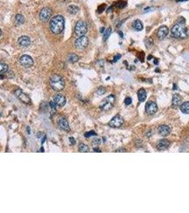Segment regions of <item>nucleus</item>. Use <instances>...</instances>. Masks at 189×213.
I'll list each match as a JSON object with an SVG mask.
<instances>
[{
	"label": "nucleus",
	"mask_w": 189,
	"mask_h": 213,
	"mask_svg": "<svg viewBox=\"0 0 189 213\" xmlns=\"http://www.w3.org/2000/svg\"><path fill=\"white\" fill-rule=\"evenodd\" d=\"M58 124L60 128L62 130H63V131L65 132H70V127H69V124L68 122V121H67L65 117H63V116H62L59 119V122H58Z\"/></svg>",
	"instance_id": "ddd939ff"
},
{
	"label": "nucleus",
	"mask_w": 189,
	"mask_h": 213,
	"mask_svg": "<svg viewBox=\"0 0 189 213\" xmlns=\"http://www.w3.org/2000/svg\"><path fill=\"white\" fill-rule=\"evenodd\" d=\"M147 98V93L145 91L144 89H140V90L138 91V99H139V102H144L145 101Z\"/></svg>",
	"instance_id": "aec40b11"
},
{
	"label": "nucleus",
	"mask_w": 189,
	"mask_h": 213,
	"mask_svg": "<svg viewBox=\"0 0 189 213\" xmlns=\"http://www.w3.org/2000/svg\"><path fill=\"white\" fill-rule=\"evenodd\" d=\"M20 63L25 68H31L34 65V60L28 55H24L20 58Z\"/></svg>",
	"instance_id": "1a4fd4ad"
},
{
	"label": "nucleus",
	"mask_w": 189,
	"mask_h": 213,
	"mask_svg": "<svg viewBox=\"0 0 189 213\" xmlns=\"http://www.w3.org/2000/svg\"><path fill=\"white\" fill-rule=\"evenodd\" d=\"M94 152H101V151L99 149V148H94Z\"/></svg>",
	"instance_id": "c9c22d12"
},
{
	"label": "nucleus",
	"mask_w": 189,
	"mask_h": 213,
	"mask_svg": "<svg viewBox=\"0 0 189 213\" xmlns=\"http://www.w3.org/2000/svg\"><path fill=\"white\" fill-rule=\"evenodd\" d=\"M145 109L147 114H155L158 110V107L155 102L149 101L146 104L145 106Z\"/></svg>",
	"instance_id": "9b49d317"
},
{
	"label": "nucleus",
	"mask_w": 189,
	"mask_h": 213,
	"mask_svg": "<svg viewBox=\"0 0 189 213\" xmlns=\"http://www.w3.org/2000/svg\"><path fill=\"white\" fill-rule=\"evenodd\" d=\"M132 27L134 28V29H135V30L137 31H140L143 29V24H142L141 21L139 20V19H137L133 22Z\"/></svg>",
	"instance_id": "6ab92c4d"
},
{
	"label": "nucleus",
	"mask_w": 189,
	"mask_h": 213,
	"mask_svg": "<svg viewBox=\"0 0 189 213\" xmlns=\"http://www.w3.org/2000/svg\"><path fill=\"white\" fill-rule=\"evenodd\" d=\"M169 34V29L167 26H161L157 31V36L160 40H162L166 38V36Z\"/></svg>",
	"instance_id": "4468645a"
},
{
	"label": "nucleus",
	"mask_w": 189,
	"mask_h": 213,
	"mask_svg": "<svg viewBox=\"0 0 189 213\" xmlns=\"http://www.w3.org/2000/svg\"><path fill=\"white\" fill-rule=\"evenodd\" d=\"M49 104H50V107H51L52 109H56V107H57L58 105L56 104V102H55L54 101H50Z\"/></svg>",
	"instance_id": "2f4dec72"
},
{
	"label": "nucleus",
	"mask_w": 189,
	"mask_h": 213,
	"mask_svg": "<svg viewBox=\"0 0 189 213\" xmlns=\"http://www.w3.org/2000/svg\"><path fill=\"white\" fill-rule=\"evenodd\" d=\"M181 102L182 98L181 97V95H179V94H175L174 97H173L172 106L174 107H177L181 105Z\"/></svg>",
	"instance_id": "a211bd4d"
},
{
	"label": "nucleus",
	"mask_w": 189,
	"mask_h": 213,
	"mask_svg": "<svg viewBox=\"0 0 189 213\" xmlns=\"http://www.w3.org/2000/svg\"><path fill=\"white\" fill-rule=\"evenodd\" d=\"M87 31V25L83 21H79L75 26V34L78 37L85 36Z\"/></svg>",
	"instance_id": "39448f33"
},
{
	"label": "nucleus",
	"mask_w": 189,
	"mask_h": 213,
	"mask_svg": "<svg viewBox=\"0 0 189 213\" xmlns=\"http://www.w3.org/2000/svg\"><path fill=\"white\" fill-rule=\"evenodd\" d=\"M188 1V0H176L177 2H186Z\"/></svg>",
	"instance_id": "58836bf2"
},
{
	"label": "nucleus",
	"mask_w": 189,
	"mask_h": 213,
	"mask_svg": "<svg viewBox=\"0 0 189 213\" xmlns=\"http://www.w3.org/2000/svg\"><path fill=\"white\" fill-rule=\"evenodd\" d=\"M104 31H105V28H104V27H103V28H101V29H100V32H101V33H103V32H104Z\"/></svg>",
	"instance_id": "4c0bfd02"
},
{
	"label": "nucleus",
	"mask_w": 189,
	"mask_h": 213,
	"mask_svg": "<svg viewBox=\"0 0 189 213\" xmlns=\"http://www.w3.org/2000/svg\"><path fill=\"white\" fill-rule=\"evenodd\" d=\"M105 92H106L105 88H103V87H100V88H98V91H97V93H98V95H103V94L105 93Z\"/></svg>",
	"instance_id": "c756f323"
},
{
	"label": "nucleus",
	"mask_w": 189,
	"mask_h": 213,
	"mask_svg": "<svg viewBox=\"0 0 189 213\" xmlns=\"http://www.w3.org/2000/svg\"><path fill=\"white\" fill-rule=\"evenodd\" d=\"M52 16V10L48 7H44L41 10L39 14L40 19L43 22H47L50 19V17Z\"/></svg>",
	"instance_id": "0eeeda50"
},
{
	"label": "nucleus",
	"mask_w": 189,
	"mask_h": 213,
	"mask_svg": "<svg viewBox=\"0 0 189 213\" xmlns=\"http://www.w3.org/2000/svg\"><path fill=\"white\" fill-rule=\"evenodd\" d=\"M70 141L71 142V144H75V139H73V137H70Z\"/></svg>",
	"instance_id": "f704fd0d"
},
{
	"label": "nucleus",
	"mask_w": 189,
	"mask_h": 213,
	"mask_svg": "<svg viewBox=\"0 0 189 213\" xmlns=\"http://www.w3.org/2000/svg\"><path fill=\"white\" fill-rule=\"evenodd\" d=\"M100 142H101L100 139H95L93 140V144H96V145H99V144H100Z\"/></svg>",
	"instance_id": "473e14b6"
},
{
	"label": "nucleus",
	"mask_w": 189,
	"mask_h": 213,
	"mask_svg": "<svg viewBox=\"0 0 189 213\" xmlns=\"http://www.w3.org/2000/svg\"><path fill=\"white\" fill-rule=\"evenodd\" d=\"M115 102V97L114 95H109L103 100L100 105V108L103 111H108L112 108Z\"/></svg>",
	"instance_id": "20e7f679"
},
{
	"label": "nucleus",
	"mask_w": 189,
	"mask_h": 213,
	"mask_svg": "<svg viewBox=\"0 0 189 213\" xmlns=\"http://www.w3.org/2000/svg\"><path fill=\"white\" fill-rule=\"evenodd\" d=\"M111 32H112L111 28L107 29V30L105 31V32L104 33V36H103V39H104V41H106L108 38L110 37V34H111Z\"/></svg>",
	"instance_id": "bb28decb"
},
{
	"label": "nucleus",
	"mask_w": 189,
	"mask_h": 213,
	"mask_svg": "<svg viewBox=\"0 0 189 213\" xmlns=\"http://www.w3.org/2000/svg\"><path fill=\"white\" fill-rule=\"evenodd\" d=\"M170 145V142L169 140L166 139H161V140L158 142L157 145H156V148H157L158 150L163 151L167 149V148H169V146Z\"/></svg>",
	"instance_id": "dca6fc26"
},
{
	"label": "nucleus",
	"mask_w": 189,
	"mask_h": 213,
	"mask_svg": "<svg viewBox=\"0 0 189 213\" xmlns=\"http://www.w3.org/2000/svg\"><path fill=\"white\" fill-rule=\"evenodd\" d=\"M126 151L124 149H119V150H117L116 152H125Z\"/></svg>",
	"instance_id": "e433bc0d"
},
{
	"label": "nucleus",
	"mask_w": 189,
	"mask_h": 213,
	"mask_svg": "<svg viewBox=\"0 0 189 213\" xmlns=\"http://www.w3.org/2000/svg\"><path fill=\"white\" fill-rule=\"evenodd\" d=\"M79 152L81 153H87L89 152V148L87 145H85L83 144H80L79 145Z\"/></svg>",
	"instance_id": "a878e982"
},
{
	"label": "nucleus",
	"mask_w": 189,
	"mask_h": 213,
	"mask_svg": "<svg viewBox=\"0 0 189 213\" xmlns=\"http://www.w3.org/2000/svg\"><path fill=\"white\" fill-rule=\"evenodd\" d=\"M68 60L70 63H74L79 60V57L75 53H70L68 56Z\"/></svg>",
	"instance_id": "4be33fe9"
},
{
	"label": "nucleus",
	"mask_w": 189,
	"mask_h": 213,
	"mask_svg": "<svg viewBox=\"0 0 189 213\" xmlns=\"http://www.w3.org/2000/svg\"><path fill=\"white\" fill-rule=\"evenodd\" d=\"M96 135H97V134L94 131H90V132H88L85 133V136L87 137V138H89V137L96 136Z\"/></svg>",
	"instance_id": "c85d7f7f"
},
{
	"label": "nucleus",
	"mask_w": 189,
	"mask_h": 213,
	"mask_svg": "<svg viewBox=\"0 0 189 213\" xmlns=\"http://www.w3.org/2000/svg\"><path fill=\"white\" fill-rule=\"evenodd\" d=\"M65 26V20L63 16L57 15L52 17L49 23L50 31L54 34H59L63 31Z\"/></svg>",
	"instance_id": "f257e3e1"
},
{
	"label": "nucleus",
	"mask_w": 189,
	"mask_h": 213,
	"mask_svg": "<svg viewBox=\"0 0 189 213\" xmlns=\"http://www.w3.org/2000/svg\"><path fill=\"white\" fill-rule=\"evenodd\" d=\"M24 22V17L22 14H17L16 16V23L17 25H22Z\"/></svg>",
	"instance_id": "393cba45"
},
{
	"label": "nucleus",
	"mask_w": 189,
	"mask_h": 213,
	"mask_svg": "<svg viewBox=\"0 0 189 213\" xmlns=\"http://www.w3.org/2000/svg\"><path fill=\"white\" fill-rule=\"evenodd\" d=\"M68 11L71 14H76L79 11V7L75 5H70L68 7Z\"/></svg>",
	"instance_id": "5701e85b"
},
{
	"label": "nucleus",
	"mask_w": 189,
	"mask_h": 213,
	"mask_svg": "<svg viewBox=\"0 0 189 213\" xmlns=\"http://www.w3.org/2000/svg\"><path fill=\"white\" fill-rule=\"evenodd\" d=\"M181 110L184 114H189V102H183L181 105Z\"/></svg>",
	"instance_id": "412c9836"
},
{
	"label": "nucleus",
	"mask_w": 189,
	"mask_h": 213,
	"mask_svg": "<svg viewBox=\"0 0 189 213\" xmlns=\"http://www.w3.org/2000/svg\"><path fill=\"white\" fill-rule=\"evenodd\" d=\"M171 32V36L173 37L179 38V39H184L187 38L188 36V29L185 26V24L177 23L172 27Z\"/></svg>",
	"instance_id": "f03ea898"
},
{
	"label": "nucleus",
	"mask_w": 189,
	"mask_h": 213,
	"mask_svg": "<svg viewBox=\"0 0 189 213\" xmlns=\"http://www.w3.org/2000/svg\"><path fill=\"white\" fill-rule=\"evenodd\" d=\"M89 43L88 38L86 36H80L75 41V46L78 50H83L85 48H87V45Z\"/></svg>",
	"instance_id": "423d86ee"
},
{
	"label": "nucleus",
	"mask_w": 189,
	"mask_h": 213,
	"mask_svg": "<svg viewBox=\"0 0 189 213\" xmlns=\"http://www.w3.org/2000/svg\"><path fill=\"white\" fill-rule=\"evenodd\" d=\"M18 43H19V45L22 47H28L31 43V39L29 36H23L18 39Z\"/></svg>",
	"instance_id": "f3484780"
},
{
	"label": "nucleus",
	"mask_w": 189,
	"mask_h": 213,
	"mask_svg": "<svg viewBox=\"0 0 189 213\" xmlns=\"http://www.w3.org/2000/svg\"><path fill=\"white\" fill-rule=\"evenodd\" d=\"M50 87L55 91L60 92L63 90L64 87H65V81H64L63 77L60 76L59 75L54 74L50 77Z\"/></svg>",
	"instance_id": "7ed1b4c3"
},
{
	"label": "nucleus",
	"mask_w": 189,
	"mask_h": 213,
	"mask_svg": "<svg viewBox=\"0 0 189 213\" xmlns=\"http://www.w3.org/2000/svg\"><path fill=\"white\" fill-rule=\"evenodd\" d=\"M124 124V120L120 115H116L110 121L109 126L112 128H119Z\"/></svg>",
	"instance_id": "6e6552de"
},
{
	"label": "nucleus",
	"mask_w": 189,
	"mask_h": 213,
	"mask_svg": "<svg viewBox=\"0 0 189 213\" xmlns=\"http://www.w3.org/2000/svg\"><path fill=\"white\" fill-rule=\"evenodd\" d=\"M15 95L19 98L21 101L23 102L25 104H31V100L26 94H25L24 92L21 90H17L15 91Z\"/></svg>",
	"instance_id": "9d476101"
},
{
	"label": "nucleus",
	"mask_w": 189,
	"mask_h": 213,
	"mask_svg": "<svg viewBox=\"0 0 189 213\" xmlns=\"http://www.w3.org/2000/svg\"><path fill=\"white\" fill-rule=\"evenodd\" d=\"M127 2L125 1H123V0H119L116 3V6L118 8H124V6H126Z\"/></svg>",
	"instance_id": "cd10ccee"
},
{
	"label": "nucleus",
	"mask_w": 189,
	"mask_h": 213,
	"mask_svg": "<svg viewBox=\"0 0 189 213\" xmlns=\"http://www.w3.org/2000/svg\"><path fill=\"white\" fill-rule=\"evenodd\" d=\"M54 101L59 107H63L66 105V98L64 95L61 94H57L54 97Z\"/></svg>",
	"instance_id": "f8f14e48"
},
{
	"label": "nucleus",
	"mask_w": 189,
	"mask_h": 213,
	"mask_svg": "<svg viewBox=\"0 0 189 213\" xmlns=\"http://www.w3.org/2000/svg\"><path fill=\"white\" fill-rule=\"evenodd\" d=\"M158 132L161 136H167L170 134L171 129L169 126L163 124L161 125L158 127Z\"/></svg>",
	"instance_id": "2eb2a0df"
},
{
	"label": "nucleus",
	"mask_w": 189,
	"mask_h": 213,
	"mask_svg": "<svg viewBox=\"0 0 189 213\" xmlns=\"http://www.w3.org/2000/svg\"><path fill=\"white\" fill-rule=\"evenodd\" d=\"M120 57H121V55H119V54L117 55V56H116L115 57V58H114V61H113V62H117V61L119 60V58H120Z\"/></svg>",
	"instance_id": "72a5a7b5"
},
{
	"label": "nucleus",
	"mask_w": 189,
	"mask_h": 213,
	"mask_svg": "<svg viewBox=\"0 0 189 213\" xmlns=\"http://www.w3.org/2000/svg\"><path fill=\"white\" fill-rule=\"evenodd\" d=\"M2 35V31H1V29H0V36H1Z\"/></svg>",
	"instance_id": "ea45409f"
},
{
	"label": "nucleus",
	"mask_w": 189,
	"mask_h": 213,
	"mask_svg": "<svg viewBox=\"0 0 189 213\" xmlns=\"http://www.w3.org/2000/svg\"><path fill=\"white\" fill-rule=\"evenodd\" d=\"M8 65L3 62H0V74H3L8 71Z\"/></svg>",
	"instance_id": "b1692460"
},
{
	"label": "nucleus",
	"mask_w": 189,
	"mask_h": 213,
	"mask_svg": "<svg viewBox=\"0 0 189 213\" xmlns=\"http://www.w3.org/2000/svg\"><path fill=\"white\" fill-rule=\"evenodd\" d=\"M132 100L131 97H127L125 100H124V103H125V105H130L131 104H132Z\"/></svg>",
	"instance_id": "7c9ffc66"
}]
</instances>
